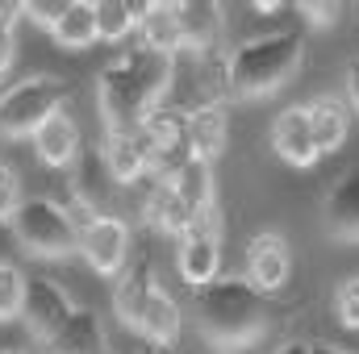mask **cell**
<instances>
[{"mask_svg":"<svg viewBox=\"0 0 359 354\" xmlns=\"http://www.w3.org/2000/svg\"><path fill=\"white\" fill-rule=\"evenodd\" d=\"M172 84H176V55L134 46L117 55L113 63H104V71L96 76V100H100L104 129L142 125V117L168 100Z\"/></svg>","mask_w":359,"mask_h":354,"instance_id":"obj_1","label":"cell"},{"mask_svg":"<svg viewBox=\"0 0 359 354\" xmlns=\"http://www.w3.org/2000/svg\"><path fill=\"white\" fill-rule=\"evenodd\" d=\"M196 317L213 351H247L268 330V296L247 275H217L213 283L196 288Z\"/></svg>","mask_w":359,"mask_h":354,"instance_id":"obj_2","label":"cell"},{"mask_svg":"<svg viewBox=\"0 0 359 354\" xmlns=\"http://www.w3.org/2000/svg\"><path fill=\"white\" fill-rule=\"evenodd\" d=\"M305 63V34L301 29H276L247 38L243 46H234V55L226 59V88L238 100H259L288 84Z\"/></svg>","mask_w":359,"mask_h":354,"instance_id":"obj_3","label":"cell"},{"mask_svg":"<svg viewBox=\"0 0 359 354\" xmlns=\"http://www.w3.org/2000/svg\"><path fill=\"white\" fill-rule=\"evenodd\" d=\"M113 309H117L121 325H130V330H134L138 338H147V342H172L176 330H180L176 300L168 296V288L155 279V271L147 263L134 267V271L117 283Z\"/></svg>","mask_w":359,"mask_h":354,"instance_id":"obj_4","label":"cell"},{"mask_svg":"<svg viewBox=\"0 0 359 354\" xmlns=\"http://www.w3.org/2000/svg\"><path fill=\"white\" fill-rule=\"evenodd\" d=\"M8 225H13V238L21 242V250L34 259H67L80 250V221L59 200L29 196L17 204Z\"/></svg>","mask_w":359,"mask_h":354,"instance_id":"obj_5","label":"cell"},{"mask_svg":"<svg viewBox=\"0 0 359 354\" xmlns=\"http://www.w3.org/2000/svg\"><path fill=\"white\" fill-rule=\"evenodd\" d=\"M63 80L29 76L0 92V138H34L59 108H63Z\"/></svg>","mask_w":359,"mask_h":354,"instance_id":"obj_6","label":"cell"},{"mask_svg":"<svg viewBox=\"0 0 359 354\" xmlns=\"http://www.w3.org/2000/svg\"><path fill=\"white\" fill-rule=\"evenodd\" d=\"M180 275L192 288H205L222 275V225H217V208L201 213L184 234H180Z\"/></svg>","mask_w":359,"mask_h":354,"instance_id":"obj_7","label":"cell"},{"mask_svg":"<svg viewBox=\"0 0 359 354\" xmlns=\"http://www.w3.org/2000/svg\"><path fill=\"white\" fill-rule=\"evenodd\" d=\"M80 255L88 259L92 271L117 275L130 255V225L113 213H92L80 225Z\"/></svg>","mask_w":359,"mask_h":354,"instance_id":"obj_8","label":"cell"},{"mask_svg":"<svg viewBox=\"0 0 359 354\" xmlns=\"http://www.w3.org/2000/svg\"><path fill=\"white\" fill-rule=\"evenodd\" d=\"M72 313H76V304H72V296H67V288H63L59 279L34 275V279L25 283V304H21V321L29 325V334H34L38 342L55 338V334L63 330V321H67Z\"/></svg>","mask_w":359,"mask_h":354,"instance_id":"obj_9","label":"cell"},{"mask_svg":"<svg viewBox=\"0 0 359 354\" xmlns=\"http://www.w3.org/2000/svg\"><path fill=\"white\" fill-rule=\"evenodd\" d=\"M230 138V113L222 100H201L196 108H188V125H184V155L213 167L226 150Z\"/></svg>","mask_w":359,"mask_h":354,"instance_id":"obj_10","label":"cell"},{"mask_svg":"<svg viewBox=\"0 0 359 354\" xmlns=\"http://www.w3.org/2000/svg\"><path fill=\"white\" fill-rule=\"evenodd\" d=\"M104 163H109L113 183H134L138 176H147V171L159 167V150L142 134V125H134V129H109V138H104Z\"/></svg>","mask_w":359,"mask_h":354,"instance_id":"obj_11","label":"cell"},{"mask_svg":"<svg viewBox=\"0 0 359 354\" xmlns=\"http://www.w3.org/2000/svg\"><path fill=\"white\" fill-rule=\"evenodd\" d=\"M288 271H292L288 238L280 229H259L247 246V279L268 296V292H280L288 283Z\"/></svg>","mask_w":359,"mask_h":354,"instance_id":"obj_12","label":"cell"},{"mask_svg":"<svg viewBox=\"0 0 359 354\" xmlns=\"http://www.w3.org/2000/svg\"><path fill=\"white\" fill-rule=\"evenodd\" d=\"M271 150L284 163H292V167H313L322 159L318 138H313V125L305 117V104H292V108H284L271 121Z\"/></svg>","mask_w":359,"mask_h":354,"instance_id":"obj_13","label":"cell"},{"mask_svg":"<svg viewBox=\"0 0 359 354\" xmlns=\"http://www.w3.org/2000/svg\"><path fill=\"white\" fill-rule=\"evenodd\" d=\"M42 354H109V334H104L100 313L88 309V304H80L63 321V330L42 342Z\"/></svg>","mask_w":359,"mask_h":354,"instance_id":"obj_14","label":"cell"},{"mask_svg":"<svg viewBox=\"0 0 359 354\" xmlns=\"http://www.w3.org/2000/svg\"><path fill=\"white\" fill-rule=\"evenodd\" d=\"M176 17H180V50H192V55L213 50V42L226 29V13L213 0H180Z\"/></svg>","mask_w":359,"mask_h":354,"instance_id":"obj_15","label":"cell"},{"mask_svg":"<svg viewBox=\"0 0 359 354\" xmlns=\"http://www.w3.org/2000/svg\"><path fill=\"white\" fill-rule=\"evenodd\" d=\"M305 117H309V125H313V138H318V150H322V155L339 150V146L347 142V134H351V104H347L343 96H334V92L313 96V100L305 104Z\"/></svg>","mask_w":359,"mask_h":354,"instance_id":"obj_16","label":"cell"},{"mask_svg":"<svg viewBox=\"0 0 359 354\" xmlns=\"http://www.w3.org/2000/svg\"><path fill=\"white\" fill-rule=\"evenodd\" d=\"M326 229L339 242H359V171H347L326 192Z\"/></svg>","mask_w":359,"mask_h":354,"instance_id":"obj_17","label":"cell"},{"mask_svg":"<svg viewBox=\"0 0 359 354\" xmlns=\"http://www.w3.org/2000/svg\"><path fill=\"white\" fill-rule=\"evenodd\" d=\"M142 217H147V225H155V229H163V234H184V229L196 221V213L184 204V196L176 192L172 176L155 179V187H151V196H147V204H142Z\"/></svg>","mask_w":359,"mask_h":354,"instance_id":"obj_18","label":"cell"},{"mask_svg":"<svg viewBox=\"0 0 359 354\" xmlns=\"http://www.w3.org/2000/svg\"><path fill=\"white\" fill-rule=\"evenodd\" d=\"M34 150H38V159H42L46 167H72V163L80 159V129H76V121L59 108V113L34 134Z\"/></svg>","mask_w":359,"mask_h":354,"instance_id":"obj_19","label":"cell"},{"mask_svg":"<svg viewBox=\"0 0 359 354\" xmlns=\"http://www.w3.org/2000/svg\"><path fill=\"white\" fill-rule=\"evenodd\" d=\"M184 125H188V108H180V104H155L147 117H142V134L155 142V150H159V171L168 167V159L176 155L180 146H184Z\"/></svg>","mask_w":359,"mask_h":354,"instance_id":"obj_20","label":"cell"},{"mask_svg":"<svg viewBox=\"0 0 359 354\" xmlns=\"http://www.w3.org/2000/svg\"><path fill=\"white\" fill-rule=\"evenodd\" d=\"M147 46V50H159V55H176L180 50V17L176 4H138V29H134Z\"/></svg>","mask_w":359,"mask_h":354,"instance_id":"obj_21","label":"cell"},{"mask_svg":"<svg viewBox=\"0 0 359 354\" xmlns=\"http://www.w3.org/2000/svg\"><path fill=\"white\" fill-rule=\"evenodd\" d=\"M50 38L63 42V46H76V50L100 42V34H96V4H88V0L59 4L55 17H50Z\"/></svg>","mask_w":359,"mask_h":354,"instance_id":"obj_22","label":"cell"},{"mask_svg":"<svg viewBox=\"0 0 359 354\" xmlns=\"http://www.w3.org/2000/svg\"><path fill=\"white\" fill-rule=\"evenodd\" d=\"M172 183L184 196V204L201 217V213H213L217 208V183H213V167L196 163V159H184L176 171H172Z\"/></svg>","mask_w":359,"mask_h":354,"instance_id":"obj_23","label":"cell"},{"mask_svg":"<svg viewBox=\"0 0 359 354\" xmlns=\"http://www.w3.org/2000/svg\"><path fill=\"white\" fill-rule=\"evenodd\" d=\"M109 187H113V176H109L104 150H80V159H76V196L88 208V217L100 213V196Z\"/></svg>","mask_w":359,"mask_h":354,"instance_id":"obj_24","label":"cell"},{"mask_svg":"<svg viewBox=\"0 0 359 354\" xmlns=\"http://www.w3.org/2000/svg\"><path fill=\"white\" fill-rule=\"evenodd\" d=\"M138 29V4H126V0H100L96 4V34L104 42H121Z\"/></svg>","mask_w":359,"mask_h":354,"instance_id":"obj_25","label":"cell"},{"mask_svg":"<svg viewBox=\"0 0 359 354\" xmlns=\"http://www.w3.org/2000/svg\"><path fill=\"white\" fill-rule=\"evenodd\" d=\"M25 275L13 263H0V321H13L21 317V304H25Z\"/></svg>","mask_w":359,"mask_h":354,"instance_id":"obj_26","label":"cell"},{"mask_svg":"<svg viewBox=\"0 0 359 354\" xmlns=\"http://www.w3.org/2000/svg\"><path fill=\"white\" fill-rule=\"evenodd\" d=\"M25 4H13V0H0V76L13 67L17 59V21H21Z\"/></svg>","mask_w":359,"mask_h":354,"instance_id":"obj_27","label":"cell"},{"mask_svg":"<svg viewBox=\"0 0 359 354\" xmlns=\"http://www.w3.org/2000/svg\"><path fill=\"white\" fill-rule=\"evenodd\" d=\"M334 313L347 330H359V279H347L334 288Z\"/></svg>","mask_w":359,"mask_h":354,"instance_id":"obj_28","label":"cell"},{"mask_svg":"<svg viewBox=\"0 0 359 354\" xmlns=\"http://www.w3.org/2000/svg\"><path fill=\"white\" fill-rule=\"evenodd\" d=\"M297 13L313 25V29H330L339 17H343V4H326V0H301Z\"/></svg>","mask_w":359,"mask_h":354,"instance_id":"obj_29","label":"cell"},{"mask_svg":"<svg viewBox=\"0 0 359 354\" xmlns=\"http://www.w3.org/2000/svg\"><path fill=\"white\" fill-rule=\"evenodd\" d=\"M17 204H21V183H17V176L0 163V221H8V217L17 213Z\"/></svg>","mask_w":359,"mask_h":354,"instance_id":"obj_30","label":"cell"},{"mask_svg":"<svg viewBox=\"0 0 359 354\" xmlns=\"http://www.w3.org/2000/svg\"><path fill=\"white\" fill-rule=\"evenodd\" d=\"M347 104L359 113V55L351 59V67H347Z\"/></svg>","mask_w":359,"mask_h":354,"instance_id":"obj_31","label":"cell"},{"mask_svg":"<svg viewBox=\"0 0 359 354\" xmlns=\"http://www.w3.org/2000/svg\"><path fill=\"white\" fill-rule=\"evenodd\" d=\"M271 354H313V351H309L305 342H284L280 351H271Z\"/></svg>","mask_w":359,"mask_h":354,"instance_id":"obj_32","label":"cell"},{"mask_svg":"<svg viewBox=\"0 0 359 354\" xmlns=\"http://www.w3.org/2000/svg\"><path fill=\"white\" fill-rule=\"evenodd\" d=\"M313 354H355V351H347V346H330V342H318V346H309Z\"/></svg>","mask_w":359,"mask_h":354,"instance_id":"obj_33","label":"cell"},{"mask_svg":"<svg viewBox=\"0 0 359 354\" xmlns=\"http://www.w3.org/2000/svg\"><path fill=\"white\" fill-rule=\"evenodd\" d=\"M255 13H280V4H276V0H259V4H255Z\"/></svg>","mask_w":359,"mask_h":354,"instance_id":"obj_34","label":"cell"},{"mask_svg":"<svg viewBox=\"0 0 359 354\" xmlns=\"http://www.w3.org/2000/svg\"><path fill=\"white\" fill-rule=\"evenodd\" d=\"M0 354H25V351H0Z\"/></svg>","mask_w":359,"mask_h":354,"instance_id":"obj_35","label":"cell"}]
</instances>
